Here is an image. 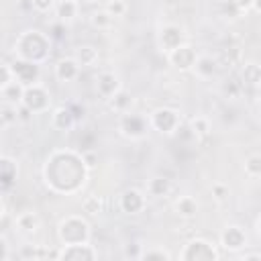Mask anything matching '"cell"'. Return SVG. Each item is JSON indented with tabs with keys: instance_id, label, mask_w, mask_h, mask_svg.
I'll return each instance as SVG.
<instances>
[{
	"instance_id": "6da1fadb",
	"label": "cell",
	"mask_w": 261,
	"mask_h": 261,
	"mask_svg": "<svg viewBox=\"0 0 261 261\" xmlns=\"http://www.w3.org/2000/svg\"><path fill=\"white\" fill-rule=\"evenodd\" d=\"M10 65H12L14 80H16V82H20L22 86L39 84V75H41L39 63H35V61H27V59H18V57H16Z\"/></svg>"
},
{
	"instance_id": "7a4b0ae2",
	"label": "cell",
	"mask_w": 261,
	"mask_h": 261,
	"mask_svg": "<svg viewBox=\"0 0 261 261\" xmlns=\"http://www.w3.org/2000/svg\"><path fill=\"white\" fill-rule=\"evenodd\" d=\"M22 104L29 106L35 114L45 110L49 106V94L47 90L41 86V84H33V86H27L24 88V98H22Z\"/></svg>"
},
{
	"instance_id": "3957f363",
	"label": "cell",
	"mask_w": 261,
	"mask_h": 261,
	"mask_svg": "<svg viewBox=\"0 0 261 261\" xmlns=\"http://www.w3.org/2000/svg\"><path fill=\"white\" fill-rule=\"evenodd\" d=\"M147 130V120L137 116V114H130V112H124L122 118H120V133L128 139H141Z\"/></svg>"
},
{
	"instance_id": "277c9868",
	"label": "cell",
	"mask_w": 261,
	"mask_h": 261,
	"mask_svg": "<svg viewBox=\"0 0 261 261\" xmlns=\"http://www.w3.org/2000/svg\"><path fill=\"white\" fill-rule=\"evenodd\" d=\"M151 124L155 128H159L161 133H173V130L179 128L177 126V114L173 110H169V108H159L157 112H153Z\"/></svg>"
},
{
	"instance_id": "5b68a950",
	"label": "cell",
	"mask_w": 261,
	"mask_h": 261,
	"mask_svg": "<svg viewBox=\"0 0 261 261\" xmlns=\"http://www.w3.org/2000/svg\"><path fill=\"white\" fill-rule=\"evenodd\" d=\"M167 57H169V61H171L177 69H190V67H194L198 55L194 53V49H192L190 45H179V47H175L171 53H167Z\"/></svg>"
},
{
	"instance_id": "8992f818",
	"label": "cell",
	"mask_w": 261,
	"mask_h": 261,
	"mask_svg": "<svg viewBox=\"0 0 261 261\" xmlns=\"http://www.w3.org/2000/svg\"><path fill=\"white\" fill-rule=\"evenodd\" d=\"M96 90H98V94H100L102 98L110 100V98H112L118 90H122V88H120L118 75H114L112 71H104V73H100V77H98V82H96Z\"/></svg>"
},
{
	"instance_id": "52a82bcc",
	"label": "cell",
	"mask_w": 261,
	"mask_h": 261,
	"mask_svg": "<svg viewBox=\"0 0 261 261\" xmlns=\"http://www.w3.org/2000/svg\"><path fill=\"white\" fill-rule=\"evenodd\" d=\"M80 63L75 57H65L55 65V75L59 82H73L80 75Z\"/></svg>"
},
{
	"instance_id": "ba28073f",
	"label": "cell",
	"mask_w": 261,
	"mask_h": 261,
	"mask_svg": "<svg viewBox=\"0 0 261 261\" xmlns=\"http://www.w3.org/2000/svg\"><path fill=\"white\" fill-rule=\"evenodd\" d=\"M24 88L20 82H10L8 86L0 88V98L4 104H12V106H20L22 104V98H24Z\"/></svg>"
},
{
	"instance_id": "9c48e42d",
	"label": "cell",
	"mask_w": 261,
	"mask_h": 261,
	"mask_svg": "<svg viewBox=\"0 0 261 261\" xmlns=\"http://www.w3.org/2000/svg\"><path fill=\"white\" fill-rule=\"evenodd\" d=\"M75 120H77V116H75V112H73V106H61V108H57V110L53 112V118H51L53 126L59 128V130L71 128V126L75 124Z\"/></svg>"
},
{
	"instance_id": "30bf717a",
	"label": "cell",
	"mask_w": 261,
	"mask_h": 261,
	"mask_svg": "<svg viewBox=\"0 0 261 261\" xmlns=\"http://www.w3.org/2000/svg\"><path fill=\"white\" fill-rule=\"evenodd\" d=\"M94 257H96V251L86 243L65 245V249L59 251V259H94Z\"/></svg>"
},
{
	"instance_id": "8fae6325",
	"label": "cell",
	"mask_w": 261,
	"mask_h": 261,
	"mask_svg": "<svg viewBox=\"0 0 261 261\" xmlns=\"http://www.w3.org/2000/svg\"><path fill=\"white\" fill-rule=\"evenodd\" d=\"M16 175H18V165L10 159V157H2L0 159V177H2V188L4 190H8L10 186H12V181L16 179Z\"/></svg>"
},
{
	"instance_id": "7c38bea8",
	"label": "cell",
	"mask_w": 261,
	"mask_h": 261,
	"mask_svg": "<svg viewBox=\"0 0 261 261\" xmlns=\"http://www.w3.org/2000/svg\"><path fill=\"white\" fill-rule=\"evenodd\" d=\"M143 204H145V198H143V194L139 192V190H126L124 194H122V208L128 212V214H137L141 208H143Z\"/></svg>"
},
{
	"instance_id": "4fadbf2b",
	"label": "cell",
	"mask_w": 261,
	"mask_h": 261,
	"mask_svg": "<svg viewBox=\"0 0 261 261\" xmlns=\"http://www.w3.org/2000/svg\"><path fill=\"white\" fill-rule=\"evenodd\" d=\"M194 69H196V73H198L200 77H210V75L216 73L218 61L212 59L210 55H198V57H196V63H194Z\"/></svg>"
},
{
	"instance_id": "5bb4252c",
	"label": "cell",
	"mask_w": 261,
	"mask_h": 261,
	"mask_svg": "<svg viewBox=\"0 0 261 261\" xmlns=\"http://www.w3.org/2000/svg\"><path fill=\"white\" fill-rule=\"evenodd\" d=\"M222 245L226 249H239L245 245V234L241 230V226H226V230L222 232Z\"/></svg>"
},
{
	"instance_id": "9a60e30c",
	"label": "cell",
	"mask_w": 261,
	"mask_h": 261,
	"mask_svg": "<svg viewBox=\"0 0 261 261\" xmlns=\"http://www.w3.org/2000/svg\"><path fill=\"white\" fill-rule=\"evenodd\" d=\"M14 224L18 226L20 232H35L41 224L39 216L35 212H20L16 218H14Z\"/></svg>"
},
{
	"instance_id": "2e32d148",
	"label": "cell",
	"mask_w": 261,
	"mask_h": 261,
	"mask_svg": "<svg viewBox=\"0 0 261 261\" xmlns=\"http://www.w3.org/2000/svg\"><path fill=\"white\" fill-rule=\"evenodd\" d=\"M55 12H57V20L69 22V20H73L77 16V2L75 0H61L55 6Z\"/></svg>"
},
{
	"instance_id": "e0dca14e",
	"label": "cell",
	"mask_w": 261,
	"mask_h": 261,
	"mask_svg": "<svg viewBox=\"0 0 261 261\" xmlns=\"http://www.w3.org/2000/svg\"><path fill=\"white\" fill-rule=\"evenodd\" d=\"M108 104H110V108H112L114 112L124 114V112H128V108H130V104H133V96H130L128 92H124V90H118V92L108 100Z\"/></svg>"
},
{
	"instance_id": "ac0fdd59",
	"label": "cell",
	"mask_w": 261,
	"mask_h": 261,
	"mask_svg": "<svg viewBox=\"0 0 261 261\" xmlns=\"http://www.w3.org/2000/svg\"><path fill=\"white\" fill-rule=\"evenodd\" d=\"M175 210H177L179 216L192 218V216H196V212H198V202H196L192 196H181V198L175 202Z\"/></svg>"
},
{
	"instance_id": "d6986e66",
	"label": "cell",
	"mask_w": 261,
	"mask_h": 261,
	"mask_svg": "<svg viewBox=\"0 0 261 261\" xmlns=\"http://www.w3.org/2000/svg\"><path fill=\"white\" fill-rule=\"evenodd\" d=\"M75 59L80 65H94L98 61V49L92 45H82L75 51Z\"/></svg>"
},
{
	"instance_id": "ffe728a7",
	"label": "cell",
	"mask_w": 261,
	"mask_h": 261,
	"mask_svg": "<svg viewBox=\"0 0 261 261\" xmlns=\"http://www.w3.org/2000/svg\"><path fill=\"white\" fill-rule=\"evenodd\" d=\"M90 22H92V27L94 29H98V31H106V29H110L112 27V22H114V16L108 12V10H96L92 16H90Z\"/></svg>"
},
{
	"instance_id": "44dd1931",
	"label": "cell",
	"mask_w": 261,
	"mask_h": 261,
	"mask_svg": "<svg viewBox=\"0 0 261 261\" xmlns=\"http://www.w3.org/2000/svg\"><path fill=\"white\" fill-rule=\"evenodd\" d=\"M147 190H149L151 196L161 198V196H167V194L171 192V181H169L167 177H153V179L149 181Z\"/></svg>"
},
{
	"instance_id": "7402d4cb",
	"label": "cell",
	"mask_w": 261,
	"mask_h": 261,
	"mask_svg": "<svg viewBox=\"0 0 261 261\" xmlns=\"http://www.w3.org/2000/svg\"><path fill=\"white\" fill-rule=\"evenodd\" d=\"M261 84V67L255 63H247L243 67V86H257Z\"/></svg>"
},
{
	"instance_id": "603a6c76",
	"label": "cell",
	"mask_w": 261,
	"mask_h": 261,
	"mask_svg": "<svg viewBox=\"0 0 261 261\" xmlns=\"http://www.w3.org/2000/svg\"><path fill=\"white\" fill-rule=\"evenodd\" d=\"M0 120H2V126L8 128L10 124L18 122V108L12 106V104H4L2 102V114H0Z\"/></svg>"
},
{
	"instance_id": "cb8c5ba5",
	"label": "cell",
	"mask_w": 261,
	"mask_h": 261,
	"mask_svg": "<svg viewBox=\"0 0 261 261\" xmlns=\"http://www.w3.org/2000/svg\"><path fill=\"white\" fill-rule=\"evenodd\" d=\"M245 173L249 177H261V155H249L245 161Z\"/></svg>"
},
{
	"instance_id": "d4e9b609",
	"label": "cell",
	"mask_w": 261,
	"mask_h": 261,
	"mask_svg": "<svg viewBox=\"0 0 261 261\" xmlns=\"http://www.w3.org/2000/svg\"><path fill=\"white\" fill-rule=\"evenodd\" d=\"M104 10H108L112 16H124L126 12V2L124 0H108L104 4Z\"/></svg>"
},
{
	"instance_id": "484cf974",
	"label": "cell",
	"mask_w": 261,
	"mask_h": 261,
	"mask_svg": "<svg viewBox=\"0 0 261 261\" xmlns=\"http://www.w3.org/2000/svg\"><path fill=\"white\" fill-rule=\"evenodd\" d=\"M82 208H84V212H88V214H98L100 208H102L100 198H98V196H88V198L82 202Z\"/></svg>"
},
{
	"instance_id": "4316f807",
	"label": "cell",
	"mask_w": 261,
	"mask_h": 261,
	"mask_svg": "<svg viewBox=\"0 0 261 261\" xmlns=\"http://www.w3.org/2000/svg\"><path fill=\"white\" fill-rule=\"evenodd\" d=\"M31 2H33V10L41 12V14H45V12L55 8V0H31Z\"/></svg>"
},
{
	"instance_id": "83f0119b",
	"label": "cell",
	"mask_w": 261,
	"mask_h": 261,
	"mask_svg": "<svg viewBox=\"0 0 261 261\" xmlns=\"http://www.w3.org/2000/svg\"><path fill=\"white\" fill-rule=\"evenodd\" d=\"M192 130L196 133V137H198V135H206V133H208V120H206L204 116H196V118L192 120Z\"/></svg>"
},
{
	"instance_id": "f1b7e54d",
	"label": "cell",
	"mask_w": 261,
	"mask_h": 261,
	"mask_svg": "<svg viewBox=\"0 0 261 261\" xmlns=\"http://www.w3.org/2000/svg\"><path fill=\"white\" fill-rule=\"evenodd\" d=\"M212 194H214V198H216V200H224V198L228 196V186H226V184L216 181V184H212Z\"/></svg>"
},
{
	"instance_id": "f546056e",
	"label": "cell",
	"mask_w": 261,
	"mask_h": 261,
	"mask_svg": "<svg viewBox=\"0 0 261 261\" xmlns=\"http://www.w3.org/2000/svg\"><path fill=\"white\" fill-rule=\"evenodd\" d=\"M141 259H145V261H147V259H161V261H163V259H169V253H165V251H161V249H159V251H145V253L141 255Z\"/></svg>"
},
{
	"instance_id": "4dcf8cb0",
	"label": "cell",
	"mask_w": 261,
	"mask_h": 261,
	"mask_svg": "<svg viewBox=\"0 0 261 261\" xmlns=\"http://www.w3.org/2000/svg\"><path fill=\"white\" fill-rule=\"evenodd\" d=\"M18 108V120H22V122H29L31 118H33V110L29 108V106H24V104H20V106H16Z\"/></svg>"
},
{
	"instance_id": "1f68e13d",
	"label": "cell",
	"mask_w": 261,
	"mask_h": 261,
	"mask_svg": "<svg viewBox=\"0 0 261 261\" xmlns=\"http://www.w3.org/2000/svg\"><path fill=\"white\" fill-rule=\"evenodd\" d=\"M232 2L239 8V12H247L249 8H253V0H232Z\"/></svg>"
},
{
	"instance_id": "d6a6232c",
	"label": "cell",
	"mask_w": 261,
	"mask_h": 261,
	"mask_svg": "<svg viewBox=\"0 0 261 261\" xmlns=\"http://www.w3.org/2000/svg\"><path fill=\"white\" fill-rule=\"evenodd\" d=\"M243 259H261V253H249V255H243Z\"/></svg>"
},
{
	"instance_id": "836d02e7",
	"label": "cell",
	"mask_w": 261,
	"mask_h": 261,
	"mask_svg": "<svg viewBox=\"0 0 261 261\" xmlns=\"http://www.w3.org/2000/svg\"><path fill=\"white\" fill-rule=\"evenodd\" d=\"M259 98H261V84H259Z\"/></svg>"
},
{
	"instance_id": "e575fe53",
	"label": "cell",
	"mask_w": 261,
	"mask_h": 261,
	"mask_svg": "<svg viewBox=\"0 0 261 261\" xmlns=\"http://www.w3.org/2000/svg\"><path fill=\"white\" fill-rule=\"evenodd\" d=\"M259 232H261V220H259Z\"/></svg>"
}]
</instances>
